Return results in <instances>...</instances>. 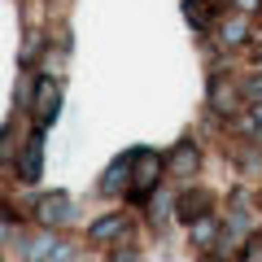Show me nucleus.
I'll use <instances>...</instances> for the list:
<instances>
[{"label":"nucleus","instance_id":"11","mask_svg":"<svg viewBox=\"0 0 262 262\" xmlns=\"http://www.w3.org/2000/svg\"><path fill=\"white\" fill-rule=\"evenodd\" d=\"M201 206H206V196H196V192H188L184 201H179V214H184V219H192V214H196V210H201Z\"/></svg>","mask_w":262,"mask_h":262},{"label":"nucleus","instance_id":"13","mask_svg":"<svg viewBox=\"0 0 262 262\" xmlns=\"http://www.w3.org/2000/svg\"><path fill=\"white\" fill-rule=\"evenodd\" d=\"M258 5H262V0H241V9H245V13H253Z\"/></svg>","mask_w":262,"mask_h":262},{"label":"nucleus","instance_id":"5","mask_svg":"<svg viewBox=\"0 0 262 262\" xmlns=\"http://www.w3.org/2000/svg\"><path fill=\"white\" fill-rule=\"evenodd\" d=\"M122 227H127V219H122V214H105L101 223H92V227H88V236H92V241H114V236H118Z\"/></svg>","mask_w":262,"mask_h":262},{"label":"nucleus","instance_id":"10","mask_svg":"<svg viewBox=\"0 0 262 262\" xmlns=\"http://www.w3.org/2000/svg\"><path fill=\"white\" fill-rule=\"evenodd\" d=\"M214 232H219L214 219H206V223H192V241H196V245H210V241H214Z\"/></svg>","mask_w":262,"mask_h":262},{"label":"nucleus","instance_id":"8","mask_svg":"<svg viewBox=\"0 0 262 262\" xmlns=\"http://www.w3.org/2000/svg\"><path fill=\"white\" fill-rule=\"evenodd\" d=\"M245 35H249V27H245L241 18L223 22V31H219V39H223V44H245Z\"/></svg>","mask_w":262,"mask_h":262},{"label":"nucleus","instance_id":"14","mask_svg":"<svg viewBox=\"0 0 262 262\" xmlns=\"http://www.w3.org/2000/svg\"><path fill=\"white\" fill-rule=\"evenodd\" d=\"M114 262H136V253H118V258H114Z\"/></svg>","mask_w":262,"mask_h":262},{"label":"nucleus","instance_id":"9","mask_svg":"<svg viewBox=\"0 0 262 262\" xmlns=\"http://www.w3.org/2000/svg\"><path fill=\"white\" fill-rule=\"evenodd\" d=\"M184 9H188V22L192 27H206L210 22V0H184Z\"/></svg>","mask_w":262,"mask_h":262},{"label":"nucleus","instance_id":"3","mask_svg":"<svg viewBox=\"0 0 262 262\" xmlns=\"http://www.w3.org/2000/svg\"><path fill=\"white\" fill-rule=\"evenodd\" d=\"M66 214H70V196H61V192H48V196H39L35 219H39L44 227H57V223H66Z\"/></svg>","mask_w":262,"mask_h":262},{"label":"nucleus","instance_id":"6","mask_svg":"<svg viewBox=\"0 0 262 262\" xmlns=\"http://www.w3.org/2000/svg\"><path fill=\"white\" fill-rule=\"evenodd\" d=\"M39 149H44V140H31L27 144V153H22V162H18V170H22V179H39Z\"/></svg>","mask_w":262,"mask_h":262},{"label":"nucleus","instance_id":"7","mask_svg":"<svg viewBox=\"0 0 262 262\" xmlns=\"http://www.w3.org/2000/svg\"><path fill=\"white\" fill-rule=\"evenodd\" d=\"M127 170H131V153H127V158H118L110 170H105V184H101V188H105V192H118L122 179H127Z\"/></svg>","mask_w":262,"mask_h":262},{"label":"nucleus","instance_id":"4","mask_svg":"<svg viewBox=\"0 0 262 262\" xmlns=\"http://www.w3.org/2000/svg\"><path fill=\"white\" fill-rule=\"evenodd\" d=\"M166 166L175 170V175H192V170L201 166V149H192V144H179V149H175V158H170Z\"/></svg>","mask_w":262,"mask_h":262},{"label":"nucleus","instance_id":"12","mask_svg":"<svg viewBox=\"0 0 262 262\" xmlns=\"http://www.w3.org/2000/svg\"><path fill=\"white\" fill-rule=\"evenodd\" d=\"M245 92H249L253 101H262V79H258V83H249V88H245Z\"/></svg>","mask_w":262,"mask_h":262},{"label":"nucleus","instance_id":"2","mask_svg":"<svg viewBox=\"0 0 262 262\" xmlns=\"http://www.w3.org/2000/svg\"><path fill=\"white\" fill-rule=\"evenodd\" d=\"M31 110H35L39 127H48V122L61 114V83L48 79V75H39L35 79V92H31Z\"/></svg>","mask_w":262,"mask_h":262},{"label":"nucleus","instance_id":"1","mask_svg":"<svg viewBox=\"0 0 262 262\" xmlns=\"http://www.w3.org/2000/svg\"><path fill=\"white\" fill-rule=\"evenodd\" d=\"M162 170H166V158H162L158 149H140V153H131V196L136 201H144V196L158 188V179H162Z\"/></svg>","mask_w":262,"mask_h":262}]
</instances>
